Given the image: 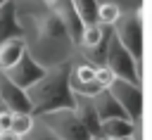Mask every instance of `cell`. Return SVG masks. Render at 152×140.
I'll use <instances>...</instances> for the list:
<instances>
[{
  "label": "cell",
  "instance_id": "6da1fadb",
  "mask_svg": "<svg viewBox=\"0 0 152 140\" xmlns=\"http://www.w3.org/2000/svg\"><path fill=\"white\" fill-rule=\"evenodd\" d=\"M26 19L28 21L19 19L21 36L33 33L31 38H24L26 52L36 62H40L43 66H55V64L66 62V55L71 52L74 43L66 36V31H64L62 21L57 19V14L45 5L38 12H26Z\"/></svg>",
  "mask_w": 152,
  "mask_h": 140
},
{
  "label": "cell",
  "instance_id": "7a4b0ae2",
  "mask_svg": "<svg viewBox=\"0 0 152 140\" xmlns=\"http://www.w3.org/2000/svg\"><path fill=\"white\" fill-rule=\"evenodd\" d=\"M69 71H71L69 62L48 66L43 78L36 81L31 88H26L33 116H40V114H48L55 109H74V93L69 88Z\"/></svg>",
  "mask_w": 152,
  "mask_h": 140
},
{
  "label": "cell",
  "instance_id": "3957f363",
  "mask_svg": "<svg viewBox=\"0 0 152 140\" xmlns=\"http://www.w3.org/2000/svg\"><path fill=\"white\" fill-rule=\"evenodd\" d=\"M104 66L114 74V78L142 83V59H133V55L116 40V36H109L107 52H104Z\"/></svg>",
  "mask_w": 152,
  "mask_h": 140
},
{
  "label": "cell",
  "instance_id": "277c9868",
  "mask_svg": "<svg viewBox=\"0 0 152 140\" xmlns=\"http://www.w3.org/2000/svg\"><path fill=\"white\" fill-rule=\"evenodd\" d=\"M36 119L40 121V126H45L59 140H90L88 131L81 126V121L74 114V109H55V112L36 116Z\"/></svg>",
  "mask_w": 152,
  "mask_h": 140
},
{
  "label": "cell",
  "instance_id": "5b68a950",
  "mask_svg": "<svg viewBox=\"0 0 152 140\" xmlns=\"http://www.w3.org/2000/svg\"><path fill=\"white\" fill-rule=\"evenodd\" d=\"M112 33L133 55V59H142V14L138 9L121 12V17L112 26Z\"/></svg>",
  "mask_w": 152,
  "mask_h": 140
},
{
  "label": "cell",
  "instance_id": "8992f818",
  "mask_svg": "<svg viewBox=\"0 0 152 140\" xmlns=\"http://www.w3.org/2000/svg\"><path fill=\"white\" fill-rule=\"evenodd\" d=\"M107 90L114 95V100L119 102V107L124 109V114L131 121H140V116H142V85L140 83L114 78Z\"/></svg>",
  "mask_w": 152,
  "mask_h": 140
},
{
  "label": "cell",
  "instance_id": "52a82bcc",
  "mask_svg": "<svg viewBox=\"0 0 152 140\" xmlns=\"http://www.w3.org/2000/svg\"><path fill=\"white\" fill-rule=\"evenodd\" d=\"M45 69L48 66H43L40 62H36L28 52H24L19 59H17V64H12L7 71H2L14 85H19L21 90H26V88H31L36 81H40L43 78V74H45Z\"/></svg>",
  "mask_w": 152,
  "mask_h": 140
},
{
  "label": "cell",
  "instance_id": "ba28073f",
  "mask_svg": "<svg viewBox=\"0 0 152 140\" xmlns=\"http://www.w3.org/2000/svg\"><path fill=\"white\" fill-rule=\"evenodd\" d=\"M0 107H5L10 112H31V102H28L26 90L14 85L2 71H0Z\"/></svg>",
  "mask_w": 152,
  "mask_h": 140
},
{
  "label": "cell",
  "instance_id": "9c48e42d",
  "mask_svg": "<svg viewBox=\"0 0 152 140\" xmlns=\"http://www.w3.org/2000/svg\"><path fill=\"white\" fill-rule=\"evenodd\" d=\"M50 9H52V12L57 14V19L62 21V26H64L66 36L71 38V43L78 45V38H81V33H83V21H81V17L76 14L74 5H71L69 0H55V5H50Z\"/></svg>",
  "mask_w": 152,
  "mask_h": 140
},
{
  "label": "cell",
  "instance_id": "30bf717a",
  "mask_svg": "<svg viewBox=\"0 0 152 140\" xmlns=\"http://www.w3.org/2000/svg\"><path fill=\"white\" fill-rule=\"evenodd\" d=\"M74 114L78 116L81 126L88 131L90 138H97V135H100V116H97V112H95L90 97L74 95Z\"/></svg>",
  "mask_w": 152,
  "mask_h": 140
},
{
  "label": "cell",
  "instance_id": "8fae6325",
  "mask_svg": "<svg viewBox=\"0 0 152 140\" xmlns=\"http://www.w3.org/2000/svg\"><path fill=\"white\" fill-rule=\"evenodd\" d=\"M21 36V24H19V5L17 0H7L0 5V43L7 38Z\"/></svg>",
  "mask_w": 152,
  "mask_h": 140
},
{
  "label": "cell",
  "instance_id": "7c38bea8",
  "mask_svg": "<svg viewBox=\"0 0 152 140\" xmlns=\"http://www.w3.org/2000/svg\"><path fill=\"white\" fill-rule=\"evenodd\" d=\"M133 131H135V121L124 119V116L100 121V138H107V140H124V138H133Z\"/></svg>",
  "mask_w": 152,
  "mask_h": 140
},
{
  "label": "cell",
  "instance_id": "4fadbf2b",
  "mask_svg": "<svg viewBox=\"0 0 152 140\" xmlns=\"http://www.w3.org/2000/svg\"><path fill=\"white\" fill-rule=\"evenodd\" d=\"M90 100H93V107H95L100 121H104V119H116V116L128 119V116L124 114V109L119 107V102L114 100V95H112L107 88H102V90H100L95 97H90Z\"/></svg>",
  "mask_w": 152,
  "mask_h": 140
},
{
  "label": "cell",
  "instance_id": "5bb4252c",
  "mask_svg": "<svg viewBox=\"0 0 152 140\" xmlns=\"http://www.w3.org/2000/svg\"><path fill=\"white\" fill-rule=\"evenodd\" d=\"M26 52V43L21 36L17 38H7L0 43V71H7L12 64H17V59Z\"/></svg>",
  "mask_w": 152,
  "mask_h": 140
},
{
  "label": "cell",
  "instance_id": "9a60e30c",
  "mask_svg": "<svg viewBox=\"0 0 152 140\" xmlns=\"http://www.w3.org/2000/svg\"><path fill=\"white\" fill-rule=\"evenodd\" d=\"M109 31H112V26H102V24L83 26V33H81V38H78V45H81L83 50H90V47H95L97 43H102V40L109 36Z\"/></svg>",
  "mask_w": 152,
  "mask_h": 140
},
{
  "label": "cell",
  "instance_id": "2e32d148",
  "mask_svg": "<svg viewBox=\"0 0 152 140\" xmlns=\"http://www.w3.org/2000/svg\"><path fill=\"white\" fill-rule=\"evenodd\" d=\"M33 128H36V116L31 112H12V123H10L12 133H17L19 138H26Z\"/></svg>",
  "mask_w": 152,
  "mask_h": 140
},
{
  "label": "cell",
  "instance_id": "e0dca14e",
  "mask_svg": "<svg viewBox=\"0 0 152 140\" xmlns=\"http://www.w3.org/2000/svg\"><path fill=\"white\" fill-rule=\"evenodd\" d=\"M76 9V14L81 17L83 26L97 24V0H69Z\"/></svg>",
  "mask_w": 152,
  "mask_h": 140
},
{
  "label": "cell",
  "instance_id": "ac0fdd59",
  "mask_svg": "<svg viewBox=\"0 0 152 140\" xmlns=\"http://www.w3.org/2000/svg\"><path fill=\"white\" fill-rule=\"evenodd\" d=\"M121 17V7L116 2H97V24L102 26H114V21Z\"/></svg>",
  "mask_w": 152,
  "mask_h": 140
},
{
  "label": "cell",
  "instance_id": "d6986e66",
  "mask_svg": "<svg viewBox=\"0 0 152 140\" xmlns=\"http://www.w3.org/2000/svg\"><path fill=\"white\" fill-rule=\"evenodd\" d=\"M95 81H97V85H100V88H109V85H112V81H114V74L102 64V66H97V69H95Z\"/></svg>",
  "mask_w": 152,
  "mask_h": 140
},
{
  "label": "cell",
  "instance_id": "ffe728a7",
  "mask_svg": "<svg viewBox=\"0 0 152 140\" xmlns=\"http://www.w3.org/2000/svg\"><path fill=\"white\" fill-rule=\"evenodd\" d=\"M21 140H59V138H57V135H52L45 126H40L38 131H31V133H28L26 138H21Z\"/></svg>",
  "mask_w": 152,
  "mask_h": 140
},
{
  "label": "cell",
  "instance_id": "44dd1931",
  "mask_svg": "<svg viewBox=\"0 0 152 140\" xmlns=\"http://www.w3.org/2000/svg\"><path fill=\"white\" fill-rule=\"evenodd\" d=\"M10 123H12V112L5 109V107H0V131H7Z\"/></svg>",
  "mask_w": 152,
  "mask_h": 140
},
{
  "label": "cell",
  "instance_id": "7402d4cb",
  "mask_svg": "<svg viewBox=\"0 0 152 140\" xmlns=\"http://www.w3.org/2000/svg\"><path fill=\"white\" fill-rule=\"evenodd\" d=\"M0 140H21V138H19L17 133H12V131L7 128V131H0Z\"/></svg>",
  "mask_w": 152,
  "mask_h": 140
},
{
  "label": "cell",
  "instance_id": "603a6c76",
  "mask_svg": "<svg viewBox=\"0 0 152 140\" xmlns=\"http://www.w3.org/2000/svg\"><path fill=\"white\" fill-rule=\"evenodd\" d=\"M40 2H43V5H48V7H50V5H55V0H40Z\"/></svg>",
  "mask_w": 152,
  "mask_h": 140
},
{
  "label": "cell",
  "instance_id": "cb8c5ba5",
  "mask_svg": "<svg viewBox=\"0 0 152 140\" xmlns=\"http://www.w3.org/2000/svg\"><path fill=\"white\" fill-rule=\"evenodd\" d=\"M90 140H107V138H100V135H97V138H90Z\"/></svg>",
  "mask_w": 152,
  "mask_h": 140
},
{
  "label": "cell",
  "instance_id": "d4e9b609",
  "mask_svg": "<svg viewBox=\"0 0 152 140\" xmlns=\"http://www.w3.org/2000/svg\"><path fill=\"white\" fill-rule=\"evenodd\" d=\"M124 140H133V138H124Z\"/></svg>",
  "mask_w": 152,
  "mask_h": 140
},
{
  "label": "cell",
  "instance_id": "484cf974",
  "mask_svg": "<svg viewBox=\"0 0 152 140\" xmlns=\"http://www.w3.org/2000/svg\"><path fill=\"white\" fill-rule=\"evenodd\" d=\"M2 2H7V0H0V5H2Z\"/></svg>",
  "mask_w": 152,
  "mask_h": 140
}]
</instances>
